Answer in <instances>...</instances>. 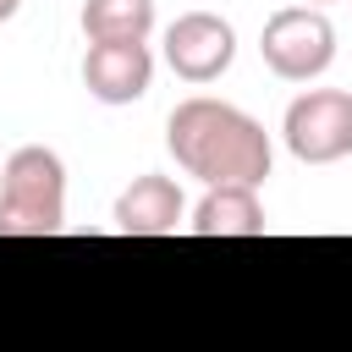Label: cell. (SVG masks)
Instances as JSON below:
<instances>
[{
    "label": "cell",
    "mask_w": 352,
    "mask_h": 352,
    "mask_svg": "<svg viewBox=\"0 0 352 352\" xmlns=\"http://www.w3.org/2000/svg\"><path fill=\"white\" fill-rule=\"evenodd\" d=\"M165 143L176 165L209 187H258L270 176V138L253 116L236 104H220L209 94H192L170 110Z\"/></svg>",
    "instance_id": "obj_1"
},
{
    "label": "cell",
    "mask_w": 352,
    "mask_h": 352,
    "mask_svg": "<svg viewBox=\"0 0 352 352\" xmlns=\"http://www.w3.org/2000/svg\"><path fill=\"white\" fill-rule=\"evenodd\" d=\"M66 226V165L55 148L28 143L0 170V236H55Z\"/></svg>",
    "instance_id": "obj_2"
},
{
    "label": "cell",
    "mask_w": 352,
    "mask_h": 352,
    "mask_svg": "<svg viewBox=\"0 0 352 352\" xmlns=\"http://www.w3.org/2000/svg\"><path fill=\"white\" fill-rule=\"evenodd\" d=\"M258 55H264V66H270L275 77L308 82V77H319V72L336 60V28H330V16L314 11V6H286V11H275V16L264 22Z\"/></svg>",
    "instance_id": "obj_3"
},
{
    "label": "cell",
    "mask_w": 352,
    "mask_h": 352,
    "mask_svg": "<svg viewBox=\"0 0 352 352\" xmlns=\"http://www.w3.org/2000/svg\"><path fill=\"white\" fill-rule=\"evenodd\" d=\"M286 148L302 165H336L352 154V94L341 88H314L286 104Z\"/></svg>",
    "instance_id": "obj_4"
},
{
    "label": "cell",
    "mask_w": 352,
    "mask_h": 352,
    "mask_svg": "<svg viewBox=\"0 0 352 352\" xmlns=\"http://www.w3.org/2000/svg\"><path fill=\"white\" fill-rule=\"evenodd\" d=\"M236 55V33L214 11H187L165 28V60L182 82H214Z\"/></svg>",
    "instance_id": "obj_5"
},
{
    "label": "cell",
    "mask_w": 352,
    "mask_h": 352,
    "mask_svg": "<svg viewBox=\"0 0 352 352\" xmlns=\"http://www.w3.org/2000/svg\"><path fill=\"white\" fill-rule=\"evenodd\" d=\"M82 82L99 104H132L148 94L154 82V55L143 38H121V44H88L82 55Z\"/></svg>",
    "instance_id": "obj_6"
},
{
    "label": "cell",
    "mask_w": 352,
    "mask_h": 352,
    "mask_svg": "<svg viewBox=\"0 0 352 352\" xmlns=\"http://www.w3.org/2000/svg\"><path fill=\"white\" fill-rule=\"evenodd\" d=\"M182 226V187L170 176H138L116 198V231L121 236H170Z\"/></svg>",
    "instance_id": "obj_7"
},
{
    "label": "cell",
    "mask_w": 352,
    "mask_h": 352,
    "mask_svg": "<svg viewBox=\"0 0 352 352\" xmlns=\"http://www.w3.org/2000/svg\"><path fill=\"white\" fill-rule=\"evenodd\" d=\"M187 226L198 236H264V204L253 187H209Z\"/></svg>",
    "instance_id": "obj_8"
},
{
    "label": "cell",
    "mask_w": 352,
    "mask_h": 352,
    "mask_svg": "<svg viewBox=\"0 0 352 352\" xmlns=\"http://www.w3.org/2000/svg\"><path fill=\"white\" fill-rule=\"evenodd\" d=\"M148 28H154V0H88V6H82V33H88V44L148 38Z\"/></svg>",
    "instance_id": "obj_9"
},
{
    "label": "cell",
    "mask_w": 352,
    "mask_h": 352,
    "mask_svg": "<svg viewBox=\"0 0 352 352\" xmlns=\"http://www.w3.org/2000/svg\"><path fill=\"white\" fill-rule=\"evenodd\" d=\"M16 6H22V0H0V22H11V16H16Z\"/></svg>",
    "instance_id": "obj_10"
},
{
    "label": "cell",
    "mask_w": 352,
    "mask_h": 352,
    "mask_svg": "<svg viewBox=\"0 0 352 352\" xmlns=\"http://www.w3.org/2000/svg\"><path fill=\"white\" fill-rule=\"evenodd\" d=\"M319 6H324V0H319Z\"/></svg>",
    "instance_id": "obj_11"
}]
</instances>
